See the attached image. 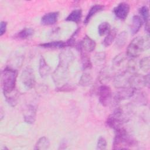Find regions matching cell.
Here are the masks:
<instances>
[{
	"instance_id": "27",
	"label": "cell",
	"mask_w": 150,
	"mask_h": 150,
	"mask_svg": "<svg viewBox=\"0 0 150 150\" xmlns=\"http://www.w3.org/2000/svg\"><path fill=\"white\" fill-rule=\"evenodd\" d=\"M111 29L110 24L107 22H104L98 25V33L100 36H104L105 34H107Z\"/></svg>"
},
{
	"instance_id": "9",
	"label": "cell",
	"mask_w": 150,
	"mask_h": 150,
	"mask_svg": "<svg viewBox=\"0 0 150 150\" xmlns=\"http://www.w3.org/2000/svg\"><path fill=\"white\" fill-rule=\"evenodd\" d=\"M132 74H134V73H132L127 70H124L121 71L120 73L116 75L114 79V86L117 88L128 87L129 79Z\"/></svg>"
},
{
	"instance_id": "2",
	"label": "cell",
	"mask_w": 150,
	"mask_h": 150,
	"mask_svg": "<svg viewBox=\"0 0 150 150\" xmlns=\"http://www.w3.org/2000/svg\"><path fill=\"white\" fill-rule=\"evenodd\" d=\"M132 111L128 105L117 108L107 118V125L114 130L122 127L131 118Z\"/></svg>"
},
{
	"instance_id": "22",
	"label": "cell",
	"mask_w": 150,
	"mask_h": 150,
	"mask_svg": "<svg viewBox=\"0 0 150 150\" xmlns=\"http://www.w3.org/2000/svg\"><path fill=\"white\" fill-rule=\"evenodd\" d=\"M50 146V141L46 137H42L40 138L36 142L35 149H47Z\"/></svg>"
},
{
	"instance_id": "14",
	"label": "cell",
	"mask_w": 150,
	"mask_h": 150,
	"mask_svg": "<svg viewBox=\"0 0 150 150\" xmlns=\"http://www.w3.org/2000/svg\"><path fill=\"white\" fill-rule=\"evenodd\" d=\"M59 13L58 12H49L44 15L41 18V23L44 25H52L56 23Z\"/></svg>"
},
{
	"instance_id": "21",
	"label": "cell",
	"mask_w": 150,
	"mask_h": 150,
	"mask_svg": "<svg viewBox=\"0 0 150 150\" xmlns=\"http://www.w3.org/2000/svg\"><path fill=\"white\" fill-rule=\"evenodd\" d=\"M34 30L31 28H25L15 35V38L18 39H26L31 37L34 34Z\"/></svg>"
},
{
	"instance_id": "26",
	"label": "cell",
	"mask_w": 150,
	"mask_h": 150,
	"mask_svg": "<svg viewBox=\"0 0 150 150\" xmlns=\"http://www.w3.org/2000/svg\"><path fill=\"white\" fill-rule=\"evenodd\" d=\"M127 54L125 55L123 53H121L116 56L112 61V64L114 68L117 69L120 67L121 66V64H122L127 59Z\"/></svg>"
},
{
	"instance_id": "35",
	"label": "cell",
	"mask_w": 150,
	"mask_h": 150,
	"mask_svg": "<svg viewBox=\"0 0 150 150\" xmlns=\"http://www.w3.org/2000/svg\"><path fill=\"white\" fill-rule=\"evenodd\" d=\"M74 88L72 86H69L68 84L65 83L63 85L59 87L57 89H59V91H71V90H73Z\"/></svg>"
},
{
	"instance_id": "28",
	"label": "cell",
	"mask_w": 150,
	"mask_h": 150,
	"mask_svg": "<svg viewBox=\"0 0 150 150\" xmlns=\"http://www.w3.org/2000/svg\"><path fill=\"white\" fill-rule=\"evenodd\" d=\"M81 63H82L83 69L84 70L90 69L92 67V63L88 56L86 53H85L84 52L81 51Z\"/></svg>"
},
{
	"instance_id": "11",
	"label": "cell",
	"mask_w": 150,
	"mask_h": 150,
	"mask_svg": "<svg viewBox=\"0 0 150 150\" xmlns=\"http://www.w3.org/2000/svg\"><path fill=\"white\" fill-rule=\"evenodd\" d=\"M129 10V5L127 2H123L120 3L114 8L113 12L117 18L121 21H124L128 16Z\"/></svg>"
},
{
	"instance_id": "10",
	"label": "cell",
	"mask_w": 150,
	"mask_h": 150,
	"mask_svg": "<svg viewBox=\"0 0 150 150\" xmlns=\"http://www.w3.org/2000/svg\"><path fill=\"white\" fill-rule=\"evenodd\" d=\"M128 86L135 91L142 88L146 86L145 76L137 73L132 74L129 79Z\"/></svg>"
},
{
	"instance_id": "23",
	"label": "cell",
	"mask_w": 150,
	"mask_h": 150,
	"mask_svg": "<svg viewBox=\"0 0 150 150\" xmlns=\"http://www.w3.org/2000/svg\"><path fill=\"white\" fill-rule=\"evenodd\" d=\"M128 35L127 32L125 31H122L120 32L115 38V45L118 47H122L126 43L127 41Z\"/></svg>"
},
{
	"instance_id": "3",
	"label": "cell",
	"mask_w": 150,
	"mask_h": 150,
	"mask_svg": "<svg viewBox=\"0 0 150 150\" xmlns=\"http://www.w3.org/2000/svg\"><path fill=\"white\" fill-rule=\"evenodd\" d=\"M114 131L115 135L112 146L113 149H127L136 145L137 141L123 127Z\"/></svg>"
},
{
	"instance_id": "6",
	"label": "cell",
	"mask_w": 150,
	"mask_h": 150,
	"mask_svg": "<svg viewBox=\"0 0 150 150\" xmlns=\"http://www.w3.org/2000/svg\"><path fill=\"white\" fill-rule=\"evenodd\" d=\"M98 100L100 104L107 107L111 104L112 93L111 88L105 84H103L98 88Z\"/></svg>"
},
{
	"instance_id": "25",
	"label": "cell",
	"mask_w": 150,
	"mask_h": 150,
	"mask_svg": "<svg viewBox=\"0 0 150 150\" xmlns=\"http://www.w3.org/2000/svg\"><path fill=\"white\" fill-rule=\"evenodd\" d=\"M18 94V93L16 90H14L13 92L4 96L5 97V100L7 101V103L11 106L15 107L17 104Z\"/></svg>"
},
{
	"instance_id": "32",
	"label": "cell",
	"mask_w": 150,
	"mask_h": 150,
	"mask_svg": "<svg viewBox=\"0 0 150 150\" xmlns=\"http://www.w3.org/2000/svg\"><path fill=\"white\" fill-rule=\"evenodd\" d=\"M139 13L145 23L149 22V9L146 6H142L139 10Z\"/></svg>"
},
{
	"instance_id": "4",
	"label": "cell",
	"mask_w": 150,
	"mask_h": 150,
	"mask_svg": "<svg viewBox=\"0 0 150 150\" xmlns=\"http://www.w3.org/2000/svg\"><path fill=\"white\" fill-rule=\"evenodd\" d=\"M150 46L149 36H139L135 38L129 43L127 48V55L131 58L138 57Z\"/></svg>"
},
{
	"instance_id": "20",
	"label": "cell",
	"mask_w": 150,
	"mask_h": 150,
	"mask_svg": "<svg viewBox=\"0 0 150 150\" xmlns=\"http://www.w3.org/2000/svg\"><path fill=\"white\" fill-rule=\"evenodd\" d=\"M40 46L44 48H54V49H61L67 46L66 42L64 41H53L47 43H41L39 45Z\"/></svg>"
},
{
	"instance_id": "24",
	"label": "cell",
	"mask_w": 150,
	"mask_h": 150,
	"mask_svg": "<svg viewBox=\"0 0 150 150\" xmlns=\"http://www.w3.org/2000/svg\"><path fill=\"white\" fill-rule=\"evenodd\" d=\"M92 81H93V77L91 74L89 73L85 72L81 75L79 80V83L81 86L87 87L90 86L92 83Z\"/></svg>"
},
{
	"instance_id": "8",
	"label": "cell",
	"mask_w": 150,
	"mask_h": 150,
	"mask_svg": "<svg viewBox=\"0 0 150 150\" xmlns=\"http://www.w3.org/2000/svg\"><path fill=\"white\" fill-rule=\"evenodd\" d=\"M119 89L120 90L112 96V101L115 105L118 104L121 101L130 98L135 95V90L129 86Z\"/></svg>"
},
{
	"instance_id": "30",
	"label": "cell",
	"mask_w": 150,
	"mask_h": 150,
	"mask_svg": "<svg viewBox=\"0 0 150 150\" xmlns=\"http://www.w3.org/2000/svg\"><path fill=\"white\" fill-rule=\"evenodd\" d=\"M105 60V54L104 52H99L96 53L94 56V63L96 65H102Z\"/></svg>"
},
{
	"instance_id": "31",
	"label": "cell",
	"mask_w": 150,
	"mask_h": 150,
	"mask_svg": "<svg viewBox=\"0 0 150 150\" xmlns=\"http://www.w3.org/2000/svg\"><path fill=\"white\" fill-rule=\"evenodd\" d=\"M135 101L139 105H146L148 102V98L146 93L144 92L138 93V94L135 98Z\"/></svg>"
},
{
	"instance_id": "19",
	"label": "cell",
	"mask_w": 150,
	"mask_h": 150,
	"mask_svg": "<svg viewBox=\"0 0 150 150\" xmlns=\"http://www.w3.org/2000/svg\"><path fill=\"white\" fill-rule=\"evenodd\" d=\"M82 17V11L81 9H74L71 12L69 15L65 19L67 21L73 22L74 23H78L81 21Z\"/></svg>"
},
{
	"instance_id": "17",
	"label": "cell",
	"mask_w": 150,
	"mask_h": 150,
	"mask_svg": "<svg viewBox=\"0 0 150 150\" xmlns=\"http://www.w3.org/2000/svg\"><path fill=\"white\" fill-rule=\"evenodd\" d=\"M104 9V6L101 5H98V4H96V5H94L93 6H92L88 12L87 13V16H86V18L84 19V23L87 25L89 22L91 20V19L92 18V17L97 12H100L101 11H103Z\"/></svg>"
},
{
	"instance_id": "16",
	"label": "cell",
	"mask_w": 150,
	"mask_h": 150,
	"mask_svg": "<svg viewBox=\"0 0 150 150\" xmlns=\"http://www.w3.org/2000/svg\"><path fill=\"white\" fill-rule=\"evenodd\" d=\"M142 24L141 18L138 15H134L132 19V23L130 28V31L132 35H135L140 29Z\"/></svg>"
},
{
	"instance_id": "7",
	"label": "cell",
	"mask_w": 150,
	"mask_h": 150,
	"mask_svg": "<svg viewBox=\"0 0 150 150\" xmlns=\"http://www.w3.org/2000/svg\"><path fill=\"white\" fill-rule=\"evenodd\" d=\"M21 80L26 88L30 89L34 87L36 81L33 70L30 67H25L21 73Z\"/></svg>"
},
{
	"instance_id": "18",
	"label": "cell",
	"mask_w": 150,
	"mask_h": 150,
	"mask_svg": "<svg viewBox=\"0 0 150 150\" xmlns=\"http://www.w3.org/2000/svg\"><path fill=\"white\" fill-rule=\"evenodd\" d=\"M117 35V30L114 28L110 30V31L107 34L104 39L103 40V44L105 47H108L110 46L116 38Z\"/></svg>"
},
{
	"instance_id": "29",
	"label": "cell",
	"mask_w": 150,
	"mask_h": 150,
	"mask_svg": "<svg viewBox=\"0 0 150 150\" xmlns=\"http://www.w3.org/2000/svg\"><path fill=\"white\" fill-rule=\"evenodd\" d=\"M140 69L145 73H148L150 70V58L149 56L142 58L139 62Z\"/></svg>"
},
{
	"instance_id": "33",
	"label": "cell",
	"mask_w": 150,
	"mask_h": 150,
	"mask_svg": "<svg viewBox=\"0 0 150 150\" xmlns=\"http://www.w3.org/2000/svg\"><path fill=\"white\" fill-rule=\"evenodd\" d=\"M107 148V141L103 137H100L97 143V149L103 150Z\"/></svg>"
},
{
	"instance_id": "15",
	"label": "cell",
	"mask_w": 150,
	"mask_h": 150,
	"mask_svg": "<svg viewBox=\"0 0 150 150\" xmlns=\"http://www.w3.org/2000/svg\"><path fill=\"white\" fill-rule=\"evenodd\" d=\"M50 72V67L47 64L45 60L41 57L39 60V73L41 77L45 78L47 77Z\"/></svg>"
},
{
	"instance_id": "34",
	"label": "cell",
	"mask_w": 150,
	"mask_h": 150,
	"mask_svg": "<svg viewBox=\"0 0 150 150\" xmlns=\"http://www.w3.org/2000/svg\"><path fill=\"white\" fill-rule=\"evenodd\" d=\"M110 74L108 71V69H104L100 73V80L102 83H104L105 81H108V80L110 79Z\"/></svg>"
},
{
	"instance_id": "1",
	"label": "cell",
	"mask_w": 150,
	"mask_h": 150,
	"mask_svg": "<svg viewBox=\"0 0 150 150\" xmlns=\"http://www.w3.org/2000/svg\"><path fill=\"white\" fill-rule=\"evenodd\" d=\"M74 59L71 51L66 50L61 52L59 56V64L53 74V81L56 84L63 85L67 76L68 69Z\"/></svg>"
},
{
	"instance_id": "36",
	"label": "cell",
	"mask_w": 150,
	"mask_h": 150,
	"mask_svg": "<svg viewBox=\"0 0 150 150\" xmlns=\"http://www.w3.org/2000/svg\"><path fill=\"white\" fill-rule=\"evenodd\" d=\"M7 22L5 21H1L0 23V36H2L6 31Z\"/></svg>"
},
{
	"instance_id": "12",
	"label": "cell",
	"mask_w": 150,
	"mask_h": 150,
	"mask_svg": "<svg viewBox=\"0 0 150 150\" xmlns=\"http://www.w3.org/2000/svg\"><path fill=\"white\" fill-rule=\"evenodd\" d=\"M96 46V42L90 38L88 36L86 35L81 42H80L77 46L80 52H93Z\"/></svg>"
},
{
	"instance_id": "13",
	"label": "cell",
	"mask_w": 150,
	"mask_h": 150,
	"mask_svg": "<svg viewBox=\"0 0 150 150\" xmlns=\"http://www.w3.org/2000/svg\"><path fill=\"white\" fill-rule=\"evenodd\" d=\"M25 121L28 124H33L36 118V108L33 105L29 104L24 109L23 112Z\"/></svg>"
},
{
	"instance_id": "5",
	"label": "cell",
	"mask_w": 150,
	"mask_h": 150,
	"mask_svg": "<svg viewBox=\"0 0 150 150\" xmlns=\"http://www.w3.org/2000/svg\"><path fill=\"white\" fill-rule=\"evenodd\" d=\"M18 73L15 69L6 67L1 73V84L4 95H6L15 90Z\"/></svg>"
}]
</instances>
